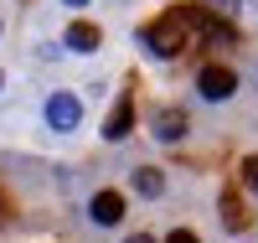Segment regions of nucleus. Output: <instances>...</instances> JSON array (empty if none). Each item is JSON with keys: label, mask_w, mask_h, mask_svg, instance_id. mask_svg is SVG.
I'll use <instances>...</instances> for the list:
<instances>
[{"label": "nucleus", "mask_w": 258, "mask_h": 243, "mask_svg": "<svg viewBox=\"0 0 258 243\" xmlns=\"http://www.w3.org/2000/svg\"><path fill=\"white\" fill-rule=\"evenodd\" d=\"M191 6H176V11H165L160 21H150L145 26V47L155 52V57H181L186 52V41H191Z\"/></svg>", "instance_id": "nucleus-1"}, {"label": "nucleus", "mask_w": 258, "mask_h": 243, "mask_svg": "<svg viewBox=\"0 0 258 243\" xmlns=\"http://www.w3.org/2000/svg\"><path fill=\"white\" fill-rule=\"evenodd\" d=\"M197 88H202V99H212V104H222V99H232V88H238V73L232 68H202V78H197Z\"/></svg>", "instance_id": "nucleus-2"}, {"label": "nucleus", "mask_w": 258, "mask_h": 243, "mask_svg": "<svg viewBox=\"0 0 258 243\" xmlns=\"http://www.w3.org/2000/svg\"><path fill=\"white\" fill-rule=\"evenodd\" d=\"M78 119H83V104L73 93H52L47 99V124L52 129H78Z\"/></svg>", "instance_id": "nucleus-3"}, {"label": "nucleus", "mask_w": 258, "mask_h": 243, "mask_svg": "<svg viewBox=\"0 0 258 243\" xmlns=\"http://www.w3.org/2000/svg\"><path fill=\"white\" fill-rule=\"evenodd\" d=\"M88 212H93V223H98V228H114L119 217H124V197H119V191H98Z\"/></svg>", "instance_id": "nucleus-4"}, {"label": "nucleus", "mask_w": 258, "mask_h": 243, "mask_svg": "<svg viewBox=\"0 0 258 243\" xmlns=\"http://www.w3.org/2000/svg\"><path fill=\"white\" fill-rule=\"evenodd\" d=\"M98 26H93V21H73V26H68V47L73 52H98Z\"/></svg>", "instance_id": "nucleus-5"}, {"label": "nucleus", "mask_w": 258, "mask_h": 243, "mask_svg": "<svg viewBox=\"0 0 258 243\" xmlns=\"http://www.w3.org/2000/svg\"><path fill=\"white\" fill-rule=\"evenodd\" d=\"M129 129H135V104L119 99V104H114V114H109V124H103V135H109V140H124Z\"/></svg>", "instance_id": "nucleus-6"}, {"label": "nucleus", "mask_w": 258, "mask_h": 243, "mask_svg": "<svg viewBox=\"0 0 258 243\" xmlns=\"http://www.w3.org/2000/svg\"><path fill=\"white\" fill-rule=\"evenodd\" d=\"M155 135L170 145V140H181L186 135V114H181V109H160V114H155Z\"/></svg>", "instance_id": "nucleus-7"}, {"label": "nucleus", "mask_w": 258, "mask_h": 243, "mask_svg": "<svg viewBox=\"0 0 258 243\" xmlns=\"http://www.w3.org/2000/svg\"><path fill=\"white\" fill-rule=\"evenodd\" d=\"M135 191H140V197H160V191H165V176H160L155 166H140V171H135Z\"/></svg>", "instance_id": "nucleus-8"}, {"label": "nucleus", "mask_w": 258, "mask_h": 243, "mask_svg": "<svg viewBox=\"0 0 258 243\" xmlns=\"http://www.w3.org/2000/svg\"><path fill=\"white\" fill-rule=\"evenodd\" d=\"M222 212H227V228L238 233V228H243V207H238V197H222Z\"/></svg>", "instance_id": "nucleus-9"}, {"label": "nucleus", "mask_w": 258, "mask_h": 243, "mask_svg": "<svg viewBox=\"0 0 258 243\" xmlns=\"http://www.w3.org/2000/svg\"><path fill=\"white\" fill-rule=\"evenodd\" d=\"M243 186H253V191H258V156H248V161H243Z\"/></svg>", "instance_id": "nucleus-10"}, {"label": "nucleus", "mask_w": 258, "mask_h": 243, "mask_svg": "<svg viewBox=\"0 0 258 243\" xmlns=\"http://www.w3.org/2000/svg\"><path fill=\"white\" fill-rule=\"evenodd\" d=\"M165 243H197V233H186V228H176V233H170Z\"/></svg>", "instance_id": "nucleus-11"}, {"label": "nucleus", "mask_w": 258, "mask_h": 243, "mask_svg": "<svg viewBox=\"0 0 258 243\" xmlns=\"http://www.w3.org/2000/svg\"><path fill=\"white\" fill-rule=\"evenodd\" d=\"M124 243H150V238H145V233H135V238H124Z\"/></svg>", "instance_id": "nucleus-12"}, {"label": "nucleus", "mask_w": 258, "mask_h": 243, "mask_svg": "<svg viewBox=\"0 0 258 243\" xmlns=\"http://www.w3.org/2000/svg\"><path fill=\"white\" fill-rule=\"evenodd\" d=\"M62 6H88V0H62Z\"/></svg>", "instance_id": "nucleus-13"}, {"label": "nucleus", "mask_w": 258, "mask_h": 243, "mask_svg": "<svg viewBox=\"0 0 258 243\" xmlns=\"http://www.w3.org/2000/svg\"><path fill=\"white\" fill-rule=\"evenodd\" d=\"M0 83H6V78H0Z\"/></svg>", "instance_id": "nucleus-14"}]
</instances>
